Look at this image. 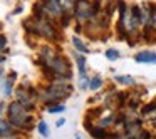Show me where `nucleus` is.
Masks as SVG:
<instances>
[{"label": "nucleus", "instance_id": "obj_5", "mask_svg": "<svg viewBox=\"0 0 156 139\" xmlns=\"http://www.w3.org/2000/svg\"><path fill=\"white\" fill-rule=\"evenodd\" d=\"M42 4V7L45 9V12H49V14H61V0H39Z\"/></svg>", "mask_w": 156, "mask_h": 139}, {"label": "nucleus", "instance_id": "obj_7", "mask_svg": "<svg viewBox=\"0 0 156 139\" xmlns=\"http://www.w3.org/2000/svg\"><path fill=\"white\" fill-rule=\"evenodd\" d=\"M134 61L139 62V64H141V62L143 64H156V54L151 50H143V52H139V54H136Z\"/></svg>", "mask_w": 156, "mask_h": 139}, {"label": "nucleus", "instance_id": "obj_2", "mask_svg": "<svg viewBox=\"0 0 156 139\" xmlns=\"http://www.w3.org/2000/svg\"><path fill=\"white\" fill-rule=\"evenodd\" d=\"M71 92H72V85L71 84L62 82V81H54L47 87V91H45L47 96H44V101L47 102V104H52V102L61 101L62 97H67Z\"/></svg>", "mask_w": 156, "mask_h": 139}, {"label": "nucleus", "instance_id": "obj_9", "mask_svg": "<svg viewBox=\"0 0 156 139\" xmlns=\"http://www.w3.org/2000/svg\"><path fill=\"white\" fill-rule=\"evenodd\" d=\"M89 134L96 139H108L109 137V134L106 132V129L102 127V126H99V127H94V126H92V127L89 129Z\"/></svg>", "mask_w": 156, "mask_h": 139}, {"label": "nucleus", "instance_id": "obj_1", "mask_svg": "<svg viewBox=\"0 0 156 139\" xmlns=\"http://www.w3.org/2000/svg\"><path fill=\"white\" fill-rule=\"evenodd\" d=\"M29 109L22 106L19 101L12 102L9 106V122L19 129H30L32 127V117L27 114Z\"/></svg>", "mask_w": 156, "mask_h": 139}, {"label": "nucleus", "instance_id": "obj_20", "mask_svg": "<svg viewBox=\"0 0 156 139\" xmlns=\"http://www.w3.org/2000/svg\"><path fill=\"white\" fill-rule=\"evenodd\" d=\"M37 129H39V132H41V134L44 136V137H47V136H49V127H47V124H45L44 121H41V122H39Z\"/></svg>", "mask_w": 156, "mask_h": 139}, {"label": "nucleus", "instance_id": "obj_25", "mask_svg": "<svg viewBox=\"0 0 156 139\" xmlns=\"http://www.w3.org/2000/svg\"><path fill=\"white\" fill-rule=\"evenodd\" d=\"M64 122H66V119H59V121H57V126L61 127V126H64Z\"/></svg>", "mask_w": 156, "mask_h": 139}, {"label": "nucleus", "instance_id": "obj_14", "mask_svg": "<svg viewBox=\"0 0 156 139\" xmlns=\"http://www.w3.org/2000/svg\"><path fill=\"white\" fill-rule=\"evenodd\" d=\"M76 61H77V67H79V74L84 75L86 72V59L81 54H76Z\"/></svg>", "mask_w": 156, "mask_h": 139}, {"label": "nucleus", "instance_id": "obj_23", "mask_svg": "<svg viewBox=\"0 0 156 139\" xmlns=\"http://www.w3.org/2000/svg\"><path fill=\"white\" fill-rule=\"evenodd\" d=\"M0 44H2V49H5V45H7V37L5 35H2V42Z\"/></svg>", "mask_w": 156, "mask_h": 139}, {"label": "nucleus", "instance_id": "obj_12", "mask_svg": "<svg viewBox=\"0 0 156 139\" xmlns=\"http://www.w3.org/2000/svg\"><path fill=\"white\" fill-rule=\"evenodd\" d=\"M64 106L59 104V102H52V104H47V112H51V114H55V112H62L64 111Z\"/></svg>", "mask_w": 156, "mask_h": 139}, {"label": "nucleus", "instance_id": "obj_3", "mask_svg": "<svg viewBox=\"0 0 156 139\" xmlns=\"http://www.w3.org/2000/svg\"><path fill=\"white\" fill-rule=\"evenodd\" d=\"M47 65L57 74V77H71V67H69L67 59L57 55V57H52L47 62Z\"/></svg>", "mask_w": 156, "mask_h": 139}, {"label": "nucleus", "instance_id": "obj_18", "mask_svg": "<svg viewBox=\"0 0 156 139\" xmlns=\"http://www.w3.org/2000/svg\"><path fill=\"white\" fill-rule=\"evenodd\" d=\"M106 57H108L109 61H118V59H119V52L116 50V49H108V50H106Z\"/></svg>", "mask_w": 156, "mask_h": 139}, {"label": "nucleus", "instance_id": "obj_4", "mask_svg": "<svg viewBox=\"0 0 156 139\" xmlns=\"http://www.w3.org/2000/svg\"><path fill=\"white\" fill-rule=\"evenodd\" d=\"M74 15L79 22L89 20V19H94L92 14V4L89 0H77V4L74 7Z\"/></svg>", "mask_w": 156, "mask_h": 139}, {"label": "nucleus", "instance_id": "obj_24", "mask_svg": "<svg viewBox=\"0 0 156 139\" xmlns=\"http://www.w3.org/2000/svg\"><path fill=\"white\" fill-rule=\"evenodd\" d=\"M76 139H87L82 132H76Z\"/></svg>", "mask_w": 156, "mask_h": 139}, {"label": "nucleus", "instance_id": "obj_21", "mask_svg": "<svg viewBox=\"0 0 156 139\" xmlns=\"http://www.w3.org/2000/svg\"><path fill=\"white\" fill-rule=\"evenodd\" d=\"M156 111V101L149 102V104H146L144 107H143V114H149V112Z\"/></svg>", "mask_w": 156, "mask_h": 139}, {"label": "nucleus", "instance_id": "obj_19", "mask_svg": "<svg viewBox=\"0 0 156 139\" xmlns=\"http://www.w3.org/2000/svg\"><path fill=\"white\" fill-rule=\"evenodd\" d=\"M69 22H71V14H69V12H64V14L61 15V27H62V29L67 27Z\"/></svg>", "mask_w": 156, "mask_h": 139}, {"label": "nucleus", "instance_id": "obj_16", "mask_svg": "<svg viewBox=\"0 0 156 139\" xmlns=\"http://www.w3.org/2000/svg\"><path fill=\"white\" fill-rule=\"evenodd\" d=\"M12 84H14V81L4 79V96H10L12 94Z\"/></svg>", "mask_w": 156, "mask_h": 139}, {"label": "nucleus", "instance_id": "obj_17", "mask_svg": "<svg viewBox=\"0 0 156 139\" xmlns=\"http://www.w3.org/2000/svg\"><path fill=\"white\" fill-rule=\"evenodd\" d=\"M92 14H94V17H98L99 14H101V4L102 0H92Z\"/></svg>", "mask_w": 156, "mask_h": 139}, {"label": "nucleus", "instance_id": "obj_15", "mask_svg": "<svg viewBox=\"0 0 156 139\" xmlns=\"http://www.w3.org/2000/svg\"><path fill=\"white\" fill-rule=\"evenodd\" d=\"M116 81H118L119 84H124V85H133L134 84V79H133L131 75H118Z\"/></svg>", "mask_w": 156, "mask_h": 139}, {"label": "nucleus", "instance_id": "obj_13", "mask_svg": "<svg viewBox=\"0 0 156 139\" xmlns=\"http://www.w3.org/2000/svg\"><path fill=\"white\" fill-rule=\"evenodd\" d=\"M101 85H102V79L99 77V75H94V77L91 79V82H89V89H91V91H98Z\"/></svg>", "mask_w": 156, "mask_h": 139}, {"label": "nucleus", "instance_id": "obj_8", "mask_svg": "<svg viewBox=\"0 0 156 139\" xmlns=\"http://www.w3.org/2000/svg\"><path fill=\"white\" fill-rule=\"evenodd\" d=\"M143 39H144L146 42H149V44L156 42V29L151 27V25H146V27L143 29Z\"/></svg>", "mask_w": 156, "mask_h": 139}, {"label": "nucleus", "instance_id": "obj_22", "mask_svg": "<svg viewBox=\"0 0 156 139\" xmlns=\"http://www.w3.org/2000/svg\"><path fill=\"white\" fill-rule=\"evenodd\" d=\"M111 121H112L111 116H109V117H106V119H101V126H102V127H106L108 124H111Z\"/></svg>", "mask_w": 156, "mask_h": 139}, {"label": "nucleus", "instance_id": "obj_10", "mask_svg": "<svg viewBox=\"0 0 156 139\" xmlns=\"http://www.w3.org/2000/svg\"><path fill=\"white\" fill-rule=\"evenodd\" d=\"M0 127H2V137H12L14 136V129H12V124L10 122H7L5 119H2L0 121Z\"/></svg>", "mask_w": 156, "mask_h": 139}, {"label": "nucleus", "instance_id": "obj_6", "mask_svg": "<svg viewBox=\"0 0 156 139\" xmlns=\"http://www.w3.org/2000/svg\"><path fill=\"white\" fill-rule=\"evenodd\" d=\"M34 92H30V94H27L25 92V89H17V101L20 102L22 106H25L27 109H34L32 107V97H34Z\"/></svg>", "mask_w": 156, "mask_h": 139}, {"label": "nucleus", "instance_id": "obj_11", "mask_svg": "<svg viewBox=\"0 0 156 139\" xmlns=\"http://www.w3.org/2000/svg\"><path fill=\"white\" fill-rule=\"evenodd\" d=\"M72 44H74V47L77 49V50H81V52H89V47H87V45H86L79 37H76V35L72 37Z\"/></svg>", "mask_w": 156, "mask_h": 139}]
</instances>
